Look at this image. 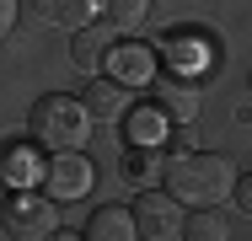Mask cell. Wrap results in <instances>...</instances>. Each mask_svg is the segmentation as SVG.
<instances>
[{
	"label": "cell",
	"instance_id": "1",
	"mask_svg": "<svg viewBox=\"0 0 252 241\" xmlns=\"http://www.w3.org/2000/svg\"><path fill=\"white\" fill-rule=\"evenodd\" d=\"M161 177H166L172 198H183L193 209H209V204L236 193V161L220 155V150H188V155H172L161 166Z\"/></svg>",
	"mask_w": 252,
	"mask_h": 241
},
{
	"label": "cell",
	"instance_id": "2",
	"mask_svg": "<svg viewBox=\"0 0 252 241\" xmlns=\"http://www.w3.org/2000/svg\"><path fill=\"white\" fill-rule=\"evenodd\" d=\"M27 129H32V140L43 145V150H81L86 134H92V113H86V102H75V96H38L32 102V113H27Z\"/></svg>",
	"mask_w": 252,
	"mask_h": 241
},
{
	"label": "cell",
	"instance_id": "3",
	"mask_svg": "<svg viewBox=\"0 0 252 241\" xmlns=\"http://www.w3.org/2000/svg\"><path fill=\"white\" fill-rule=\"evenodd\" d=\"M134 225H140V236L145 241H183V198H172L166 188H145L134 204Z\"/></svg>",
	"mask_w": 252,
	"mask_h": 241
},
{
	"label": "cell",
	"instance_id": "4",
	"mask_svg": "<svg viewBox=\"0 0 252 241\" xmlns=\"http://www.w3.org/2000/svg\"><path fill=\"white\" fill-rule=\"evenodd\" d=\"M0 225H5V236L11 241H49L59 231V214H54V198L43 193H16L11 204H5V214H0Z\"/></svg>",
	"mask_w": 252,
	"mask_h": 241
},
{
	"label": "cell",
	"instance_id": "5",
	"mask_svg": "<svg viewBox=\"0 0 252 241\" xmlns=\"http://www.w3.org/2000/svg\"><path fill=\"white\" fill-rule=\"evenodd\" d=\"M92 182H97V166H92L81 150H59L49 166H43V188H49V198H86Z\"/></svg>",
	"mask_w": 252,
	"mask_h": 241
},
{
	"label": "cell",
	"instance_id": "6",
	"mask_svg": "<svg viewBox=\"0 0 252 241\" xmlns=\"http://www.w3.org/2000/svg\"><path fill=\"white\" fill-rule=\"evenodd\" d=\"M102 70H107V81H118L124 91H134V86H151L156 54H151V43H113Z\"/></svg>",
	"mask_w": 252,
	"mask_h": 241
},
{
	"label": "cell",
	"instance_id": "7",
	"mask_svg": "<svg viewBox=\"0 0 252 241\" xmlns=\"http://www.w3.org/2000/svg\"><path fill=\"white\" fill-rule=\"evenodd\" d=\"M81 241H140V225H134V209L102 204L97 214L86 220V236H81Z\"/></svg>",
	"mask_w": 252,
	"mask_h": 241
},
{
	"label": "cell",
	"instance_id": "8",
	"mask_svg": "<svg viewBox=\"0 0 252 241\" xmlns=\"http://www.w3.org/2000/svg\"><path fill=\"white\" fill-rule=\"evenodd\" d=\"M156 107H161L172 123H188V118L199 113V86H193L188 75H166V81L156 86Z\"/></svg>",
	"mask_w": 252,
	"mask_h": 241
},
{
	"label": "cell",
	"instance_id": "9",
	"mask_svg": "<svg viewBox=\"0 0 252 241\" xmlns=\"http://www.w3.org/2000/svg\"><path fill=\"white\" fill-rule=\"evenodd\" d=\"M107 48H113V27H107V22H92V27L75 32L70 59H75V70H102V64H107Z\"/></svg>",
	"mask_w": 252,
	"mask_h": 241
},
{
	"label": "cell",
	"instance_id": "10",
	"mask_svg": "<svg viewBox=\"0 0 252 241\" xmlns=\"http://www.w3.org/2000/svg\"><path fill=\"white\" fill-rule=\"evenodd\" d=\"M81 102H86L92 123H118V118H124V107H129V91H124L118 81H92V86L81 91Z\"/></svg>",
	"mask_w": 252,
	"mask_h": 241
},
{
	"label": "cell",
	"instance_id": "11",
	"mask_svg": "<svg viewBox=\"0 0 252 241\" xmlns=\"http://www.w3.org/2000/svg\"><path fill=\"white\" fill-rule=\"evenodd\" d=\"M32 11H38V22H49V27H70V32H81V27H92L97 0H32Z\"/></svg>",
	"mask_w": 252,
	"mask_h": 241
},
{
	"label": "cell",
	"instance_id": "12",
	"mask_svg": "<svg viewBox=\"0 0 252 241\" xmlns=\"http://www.w3.org/2000/svg\"><path fill=\"white\" fill-rule=\"evenodd\" d=\"M97 11L113 32H129V27H140L151 16V0H97Z\"/></svg>",
	"mask_w": 252,
	"mask_h": 241
},
{
	"label": "cell",
	"instance_id": "13",
	"mask_svg": "<svg viewBox=\"0 0 252 241\" xmlns=\"http://www.w3.org/2000/svg\"><path fill=\"white\" fill-rule=\"evenodd\" d=\"M161 134H166V113H161L156 102L129 113V140L134 145H161Z\"/></svg>",
	"mask_w": 252,
	"mask_h": 241
},
{
	"label": "cell",
	"instance_id": "14",
	"mask_svg": "<svg viewBox=\"0 0 252 241\" xmlns=\"http://www.w3.org/2000/svg\"><path fill=\"white\" fill-rule=\"evenodd\" d=\"M225 236H231V225H225V214H215V204L183 220V241H225Z\"/></svg>",
	"mask_w": 252,
	"mask_h": 241
},
{
	"label": "cell",
	"instance_id": "15",
	"mask_svg": "<svg viewBox=\"0 0 252 241\" xmlns=\"http://www.w3.org/2000/svg\"><path fill=\"white\" fill-rule=\"evenodd\" d=\"M166 59L177 64V75H188V81H193V70H204V64H209V48H204L199 38H177V43L166 48Z\"/></svg>",
	"mask_w": 252,
	"mask_h": 241
},
{
	"label": "cell",
	"instance_id": "16",
	"mask_svg": "<svg viewBox=\"0 0 252 241\" xmlns=\"http://www.w3.org/2000/svg\"><path fill=\"white\" fill-rule=\"evenodd\" d=\"M32 172H43V166H32L27 150H5V177H11V182H27Z\"/></svg>",
	"mask_w": 252,
	"mask_h": 241
},
{
	"label": "cell",
	"instance_id": "17",
	"mask_svg": "<svg viewBox=\"0 0 252 241\" xmlns=\"http://www.w3.org/2000/svg\"><path fill=\"white\" fill-rule=\"evenodd\" d=\"M11 27H16V0H0V43L11 38Z\"/></svg>",
	"mask_w": 252,
	"mask_h": 241
},
{
	"label": "cell",
	"instance_id": "18",
	"mask_svg": "<svg viewBox=\"0 0 252 241\" xmlns=\"http://www.w3.org/2000/svg\"><path fill=\"white\" fill-rule=\"evenodd\" d=\"M236 204H242V214H252V177H236Z\"/></svg>",
	"mask_w": 252,
	"mask_h": 241
},
{
	"label": "cell",
	"instance_id": "19",
	"mask_svg": "<svg viewBox=\"0 0 252 241\" xmlns=\"http://www.w3.org/2000/svg\"><path fill=\"white\" fill-rule=\"evenodd\" d=\"M49 241H81V236H64V231H54V236H49Z\"/></svg>",
	"mask_w": 252,
	"mask_h": 241
},
{
	"label": "cell",
	"instance_id": "20",
	"mask_svg": "<svg viewBox=\"0 0 252 241\" xmlns=\"http://www.w3.org/2000/svg\"><path fill=\"white\" fill-rule=\"evenodd\" d=\"M247 86H252V75H247Z\"/></svg>",
	"mask_w": 252,
	"mask_h": 241
}]
</instances>
